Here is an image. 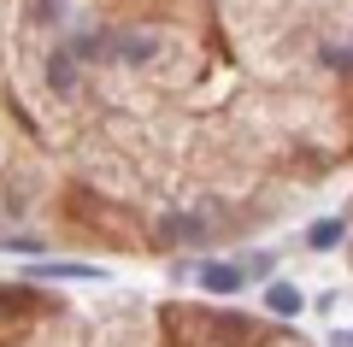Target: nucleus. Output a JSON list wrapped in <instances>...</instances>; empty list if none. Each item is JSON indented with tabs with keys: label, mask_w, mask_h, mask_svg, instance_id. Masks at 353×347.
Returning a JSON list of instances; mask_svg holds the SVG:
<instances>
[{
	"label": "nucleus",
	"mask_w": 353,
	"mask_h": 347,
	"mask_svg": "<svg viewBox=\"0 0 353 347\" xmlns=\"http://www.w3.org/2000/svg\"><path fill=\"white\" fill-rule=\"evenodd\" d=\"M265 306L277 312V318H301L306 300H301V288H294V283H271V288H265Z\"/></svg>",
	"instance_id": "7ed1b4c3"
},
{
	"label": "nucleus",
	"mask_w": 353,
	"mask_h": 347,
	"mask_svg": "<svg viewBox=\"0 0 353 347\" xmlns=\"http://www.w3.org/2000/svg\"><path fill=\"white\" fill-rule=\"evenodd\" d=\"M48 83L59 88V95H71V88H77V53L71 48H53L48 53Z\"/></svg>",
	"instance_id": "f03ea898"
},
{
	"label": "nucleus",
	"mask_w": 353,
	"mask_h": 347,
	"mask_svg": "<svg viewBox=\"0 0 353 347\" xmlns=\"http://www.w3.org/2000/svg\"><path fill=\"white\" fill-rule=\"evenodd\" d=\"M306 248H318V253L341 248V218H324V224H312V230H306Z\"/></svg>",
	"instance_id": "20e7f679"
},
{
	"label": "nucleus",
	"mask_w": 353,
	"mask_h": 347,
	"mask_svg": "<svg viewBox=\"0 0 353 347\" xmlns=\"http://www.w3.org/2000/svg\"><path fill=\"white\" fill-rule=\"evenodd\" d=\"M118 59H130V65H148V59H153V41H148V36H130L124 48H118Z\"/></svg>",
	"instance_id": "423d86ee"
},
{
	"label": "nucleus",
	"mask_w": 353,
	"mask_h": 347,
	"mask_svg": "<svg viewBox=\"0 0 353 347\" xmlns=\"http://www.w3.org/2000/svg\"><path fill=\"white\" fill-rule=\"evenodd\" d=\"M30 277H65V283H77V277H101V265H36Z\"/></svg>",
	"instance_id": "39448f33"
},
{
	"label": "nucleus",
	"mask_w": 353,
	"mask_h": 347,
	"mask_svg": "<svg viewBox=\"0 0 353 347\" xmlns=\"http://www.w3.org/2000/svg\"><path fill=\"white\" fill-rule=\"evenodd\" d=\"M241 283H248V277H241L236 259H212V265H201V288H206V295H236Z\"/></svg>",
	"instance_id": "f257e3e1"
}]
</instances>
